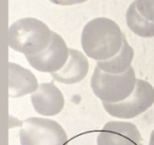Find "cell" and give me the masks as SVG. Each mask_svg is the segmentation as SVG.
<instances>
[{
	"mask_svg": "<svg viewBox=\"0 0 154 145\" xmlns=\"http://www.w3.org/2000/svg\"><path fill=\"white\" fill-rule=\"evenodd\" d=\"M125 37L120 26L115 21L98 17L84 26L81 45L89 58L97 61L106 60L120 51Z\"/></svg>",
	"mask_w": 154,
	"mask_h": 145,
	"instance_id": "obj_1",
	"label": "cell"
},
{
	"mask_svg": "<svg viewBox=\"0 0 154 145\" xmlns=\"http://www.w3.org/2000/svg\"><path fill=\"white\" fill-rule=\"evenodd\" d=\"M52 31L48 25L36 18H23L14 23L8 32V44L11 49L34 55L42 51L51 42Z\"/></svg>",
	"mask_w": 154,
	"mask_h": 145,
	"instance_id": "obj_2",
	"label": "cell"
},
{
	"mask_svg": "<svg viewBox=\"0 0 154 145\" xmlns=\"http://www.w3.org/2000/svg\"><path fill=\"white\" fill-rule=\"evenodd\" d=\"M136 77L133 67L125 72L114 74L104 71L97 65L91 78L94 94L105 103H118L126 99L134 90Z\"/></svg>",
	"mask_w": 154,
	"mask_h": 145,
	"instance_id": "obj_3",
	"label": "cell"
},
{
	"mask_svg": "<svg viewBox=\"0 0 154 145\" xmlns=\"http://www.w3.org/2000/svg\"><path fill=\"white\" fill-rule=\"evenodd\" d=\"M20 143L21 145H68V135L53 120L31 117L23 122Z\"/></svg>",
	"mask_w": 154,
	"mask_h": 145,
	"instance_id": "obj_4",
	"label": "cell"
},
{
	"mask_svg": "<svg viewBox=\"0 0 154 145\" xmlns=\"http://www.w3.org/2000/svg\"><path fill=\"white\" fill-rule=\"evenodd\" d=\"M154 104V88L149 82L137 79L133 93L118 103H105V110L112 116L121 119H131L147 111Z\"/></svg>",
	"mask_w": 154,
	"mask_h": 145,
	"instance_id": "obj_5",
	"label": "cell"
},
{
	"mask_svg": "<svg viewBox=\"0 0 154 145\" xmlns=\"http://www.w3.org/2000/svg\"><path fill=\"white\" fill-rule=\"evenodd\" d=\"M29 64L36 70L53 73L61 69L69 57V49L63 38L52 32L50 44L42 51L34 55H25Z\"/></svg>",
	"mask_w": 154,
	"mask_h": 145,
	"instance_id": "obj_6",
	"label": "cell"
},
{
	"mask_svg": "<svg viewBox=\"0 0 154 145\" xmlns=\"http://www.w3.org/2000/svg\"><path fill=\"white\" fill-rule=\"evenodd\" d=\"M141 141L140 131L130 122H108L97 136V145H139Z\"/></svg>",
	"mask_w": 154,
	"mask_h": 145,
	"instance_id": "obj_7",
	"label": "cell"
},
{
	"mask_svg": "<svg viewBox=\"0 0 154 145\" xmlns=\"http://www.w3.org/2000/svg\"><path fill=\"white\" fill-rule=\"evenodd\" d=\"M31 100L34 110L45 116L60 114L65 105L61 91L52 82L39 85L37 90L32 93Z\"/></svg>",
	"mask_w": 154,
	"mask_h": 145,
	"instance_id": "obj_8",
	"label": "cell"
},
{
	"mask_svg": "<svg viewBox=\"0 0 154 145\" xmlns=\"http://www.w3.org/2000/svg\"><path fill=\"white\" fill-rule=\"evenodd\" d=\"M89 69L87 57L79 51L69 49V57L64 67L51 73L52 78L63 84H76L85 79Z\"/></svg>",
	"mask_w": 154,
	"mask_h": 145,
	"instance_id": "obj_9",
	"label": "cell"
},
{
	"mask_svg": "<svg viewBox=\"0 0 154 145\" xmlns=\"http://www.w3.org/2000/svg\"><path fill=\"white\" fill-rule=\"evenodd\" d=\"M9 97L17 98L33 93L39 88L36 77L27 69L9 62Z\"/></svg>",
	"mask_w": 154,
	"mask_h": 145,
	"instance_id": "obj_10",
	"label": "cell"
},
{
	"mask_svg": "<svg viewBox=\"0 0 154 145\" xmlns=\"http://www.w3.org/2000/svg\"><path fill=\"white\" fill-rule=\"evenodd\" d=\"M134 51L129 45L126 38L125 37L124 43L120 51L108 60L97 61V66L104 71L114 74H120L125 72L132 67L131 64L134 60Z\"/></svg>",
	"mask_w": 154,
	"mask_h": 145,
	"instance_id": "obj_11",
	"label": "cell"
},
{
	"mask_svg": "<svg viewBox=\"0 0 154 145\" xmlns=\"http://www.w3.org/2000/svg\"><path fill=\"white\" fill-rule=\"evenodd\" d=\"M126 23L129 29L136 35L144 38L154 37V22L147 20L139 13L135 1L127 9Z\"/></svg>",
	"mask_w": 154,
	"mask_h": 145,
	"instance_id": "obj_12",
	"label": "cell"
},
{
	"mask_svg": "<svg viewBox=\"0 0 154 145\" xmlns=\"http://www.w3.org/2000/svg\"><path fill=\"white\" fill-rule=\"evenodd\" d=\"M139 13L147 20L154 22V0H135Z\"/></svg>",
	"mask_w": 154,
	"mask_h": 145,
	"instance_id": "obj_13",
	"label": "cell"
},
{
	"mask_svg": "<svg viewBox=\"0 0 154 145\" xmlns=\"http://www.w3.org/2000/svg\"><path fill=\"white\" fill-rule=\"evenodd\" d=\"M51 3L55 5H77V4H81L84 3L88 0H50Z\"/></svg>",
	"mask_w": 154,
	"mask_h": 145,
	"instance_id": "obj_14",
	"label": "cell"
},
{
	"mask_svg": "<svg viewBox=\"0 0 154 145\" xmlns=\"http://www.w3.org/2000/svg\"><path fill=\"white\" fill-rule=\"evenodd\" d=\"M149 145H154V130L152 131V134H151V138H150V143Z\"/></svg>",
	"mask_w": 154,
	"mask_h": 145,
	"instance_id": "obj_15",
	"label": "cell"
},
{
	"mask_svg": "<svg viewBox=\"0 0 154 145\" xmlns=\"http://www.w3.org/2000/svg\"><path fill=\"white\" fill-rule=\"evenodd\" d=\"M139 145H143V144H142V143H140V144H139Z\"/></svg>",
	"mask_w": 154,
	"mask_h": 145,
	"instance_id": "obj_16",
	"label": "cell"
}]
</instances>
